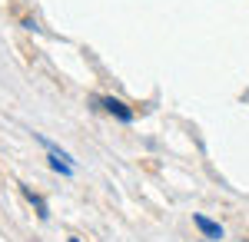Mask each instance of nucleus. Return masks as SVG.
Wrapping results in <instances>:
<instances>
[{
  "mask_svg": "<svg viewBox=\"0 0 249 242\" xmlns=\"http://www.w3.org/2000/svg\"><path fill=\"white\" fill-rule=\"evenodd\" d=\"M100 106L110 113V116H116L120 123H133V110H130L123 100H116V96H103V100H100Z\"/></svg>",
  "mask_w": 249,
  "mask_h": 242,
  "instance_id": "f257e3e1",
  "label": "nucleus"
},
{
  "mask_svg": "<svg viewBox=\"0 0 249 242\" xmlns=\"http://www.w3.org/2000/svg\"><path fill=\"white\" fill-rule=\"evenodd\" d=\"M193 223H196V229H199L206 239H223V236H226V232H223V225L213 223V219H206V216H199V212L193 216Z\"/></svg>",
  "mask_w": 249,
  "mask_h": 242,
  "instance_id": "f03ea898",
  "label": "nucleus"
},
{
  "mask_svg": "<svg viewBox=\"0 0 249 242\" xmlns=\"http://www.w3.org/2000/svg\"><path fill=\"white\" fill-rule=\"evenodd\" d=\"M20 192H23V199H27V203H30L34 209H37V216H40V219H50V209H47V203L40 199V196L34 192V189H30V186H20Z\"/></svg>",
  "mask_w": 249,
  "mask_h": 242,
  "instance_id": "7ed1b4c3",
  "label": "nucleus"
},
{
  "mask_svg": "<svg viewBox=\"0 0 249 242\" xmlns=\"http://www.w3.org/2000/svg\"><path fill=\"white\" fill-rule=\"evenodd\" d=\"M70 242H80V239H70Z\"/></svg>",
  "mask_w": 249,
  "mask_h": 242,
  "instance_id": "20e7f679",
  "label": "nucleus"
}]
</instances>
